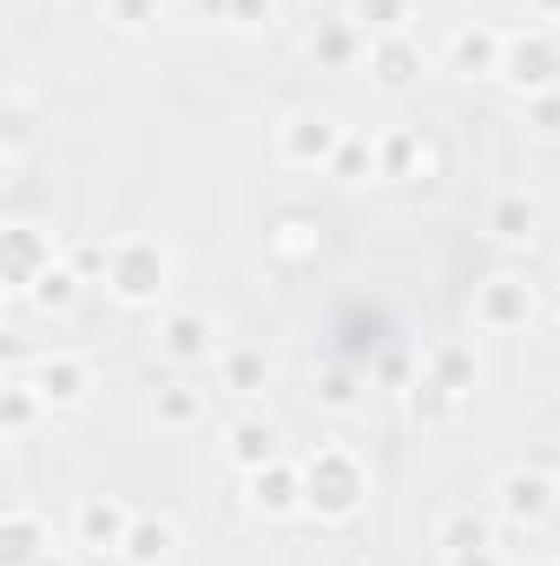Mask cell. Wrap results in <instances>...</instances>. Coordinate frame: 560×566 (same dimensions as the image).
Returning a JSON list of instances; mask_svg holds the SVG:
<instances>
[{
  "label": "cell",
  "instance_id": "6da1fadb",
  "mask_svg": "<svg viewBox=\"0 0 560 566\" xmlns=\"http://www.w3.org/2000/svg\"><path fill=\"white\" fill-rule=\"evenodd\" d=\"M363 494H370V474L350 448H317L303 461V507L317 521H350L363 507Z\"/></svg>",
  "mask_w": 560,
  "mask_h": 566
},
{
  "label": "cell",
  "instance_id": "7a4b0ae2",
  "mask_svg": "<svg viewBox=\"0 0 560 566\" xmlns=\"http://www.w3.org/2000/svg\"><path fill=\"white\" fill-rule=\"evenodd\" d=\"M172 277V251L158 238H120L113 264H106V290L120 303H158V290Z\"/></svg>",
  "mask_w": 560,
  "mask_h": 566
},
{
  "label": "cell",
  "instance_id": "3957f363",
  "mask_svg": "<svg viewBox=\"0 0 560 566\" xmlns=\"http://www.w3.org/2000/svg\"><path fill=\"white\" fill-rule=\"evenodd\" d=\"M343 139H350V133H343L330 113H290L278 126V158L297 165V171H317V165H336Z\"/></svg>",
  "mask_w": 560,
  "mask_h": 566
},
{
  "label": "cell",
  "instance_id": "277c9868",
  "mask_svg": "<svg viewBox=\"0 0 560 566\" xmlns=\"http://www.w3.org/2000/svg\"><path fill=\"white\" fill-rule=\"evenodd\" d=\"M46 264H60V258H53V231H40V224H7V231H0V277H7V296H13V303L33 290V277H40Z\"/></svg>",
  "mask_w": 560,
  "mask_h": 566
},
{
  "label": "cell",
  "instance_id": "5b68a950",
  "mask_svg": "<svg viewBox=\"0 0 560 566\" xmlns=\"http://www.w3.org/2000/svg\"><path fill=\"white\" fill-rule=\"evenodd\" d=\"M27 382L40 389V402L46 409H80L100 382H93V363L86 356H73V349H46L33 369H27Z\"/></svg>",
  "mask_w": 560,
  "mask_h": 566
},
{
  "label": "cell",
  "instance_id": "8992f818",
  "mask_svg": "<svg viewBox=\"0 0 560 566\" xmlns=\"http://www.w3.org/2000/svg\"><path fill=\"white\" fill-rule=\"evenodd\" d=\"M554 481L548 474H535V468H508L501 481H495V507L515 521V527H535V521H548V507H554Z\"/></svg>",
  "mask_w": 560,
  "mask_h": 566
},
{
  "label": "cell",
  "instance_id": "52a82bcc",
  "mask_svg": "<svg viewBox=\"0 0 560 566\" xmlns=\"http://www.w3.org/2000/svg\"><path fill=\"white\" fill-rule=\"evenodd\" d=\"M528 316H535V290L521 277L475 283V323H481V329H521Z\"/></svg>",
  "mask_w": 560,
  "mask_h": 566
},
{
  "label": "cell",
  "instance_id": "ba28073f",
  "mask_svg": "<svg viewBox=\"0 0 560 566\" xmlns=\"http://www.w3.org/2000/svg\"><path fill=\"white\" fill-rule=\"evenodd\" d=\"M126 527H133V507H126L120 494H86L80 514H73V534H80V547H93V554L126 547Z\"/></svg>",
  "mask_w": 560,
  "mask_h": 566
},
{
  "label": "cell",
  "instance_id": "9c48e42d",
  "mask_svg": "<svg viewBox=\"0 0 560 566\" xmlns=\"http://www.w3.org/2000/svg\"><path fill=\"white\" fill-rule=\"evenodd\" d=\"M245 488H251V507L258 514H271V521H283V514H297L303 507V468H290V461H265V468H251L245 474Z\"/></svg>",
  "mask_w": 560,
  "mask_h": 566
},
{
  "label": "cell",
  "instance_id": "30bf717a",
  "mask_svg": "<svg viewBox=\"0 0 560 566\" xmlns=\"http://www.w3.org/2000/svg\"><path fill=\"white\" fill-rule=\"evenodd\" d=\"M158 349H165L172 363H205V356L218 349V323H211L205 310H172V316L158 323Z\"/></svg>",
  "mask_w": 560,
  "mask_h": 566
},
{
  "label": "cell",
  "instance_id": "8fae6325",
  "mask_svg": "<svg viewBox=\"0 0 560 566\" xmlns=\"http://www.w3.org/2000/svg\"><path fill=\"white\" fill-rule=\"evenodd\" d=\"M53 554V527L33 507H7L0 521V566H40Z\"/></svg>",
  "mask_w": 560,
  "mask_h": 566
},
{
  "label": "cell",
  "instance_id": "7c38bea8",
  "mask_svg": "<svg viewBox=\"0 0 560 566\" xmlns=\"http://www.w3.org/2000/svg\"><path fill=\"white\" fill-rule=\"evenodd\" d=\"M554 46L541 40V33H528V40H508V53H501V80L508 86H521V93H548V80H554Z\"/></svg>",
  "mask_w": 560,
  "mask_h": 566
},
{
  "label": "cell",
  "instance_id": "4fadbf2b",
  "mask_svg": "<svg viewBox=\"0 0 560 566\" xmlns=\"http://www.w3.org/2000/svg\"><path fill=\"white\" fill-rule=\"evenodd\" d=\"M501 53H508V40H501L495 27H462V33L448 40L455 73H501Z\"/></svg>",
  "mask_w": 560,
  "mask_h": 566
},
{
  "label": "cell",
  "instance_id": "5bb4252c",
  "mask_svg": "<svg viewBox=\"0 0 560 566\" xmlns=\"http://www.w3.org/2000/svg\"><path fill=\"white\" fill-rule=\"evenodd\" d=\"M172 541H178V527H172L165 514H133L120 560H126V566H158L165 554H172Z\"/></svg>",
  "mask_w": 560,
  "mask_h": 566
},
{
  "label": "cell",
  "instance_id": "9a60e30c",
  "mask_svg": "<svg viewBox=\"0 0 560 566\" xmlns=\"http://www.w3.org/2000/svg\"><path fill=\"white\" fill-rule=\"evenodd\" d=\"M356 53H363V40H356V20H350V13H343V20H317V33H310V60H317V66L343 73Z\"/></svg>",
  "mask_w": 560,
  "mask_h": 566
},
{
  "label": "cell",
  "instance_id": "2e32d148",
  "mask_svg": "<svg viewBox=\"0 0 560 566\" xmlns=\"http://www.w3.org/2000/svg\"><path fill=\"white\" fill-rule=\"evenodd\" d=\"M225 454L251 474V468H265V461H278V428L258 422V416H245V422H231V434H225Z\"/></svg>",
  "mask_w": 560,
  "mask_h": 566
},
{
  "label": "cell",
  "instance_id": "e0dca14e",
  "mask_svg": "<svg viewBox=\"0 0 560 566\" xmlns=\"http://www.w3.org/2000/svg\"><path fill=\"white\" fill-rule=\"evenodd\" d=\"M535 224H541V205H535V198H521V191H508V198H495V205H488V231H495L501 244H528V238H535Z\"/></svg>",
  "mask_w": 560,
  "mask_h": 566
},
{
  "label": "cell",
  "instance_id": "ac0fdd59",
  "mask_svg": "<svg viewBox=\"0 0 560 566\" xmlns=\"http://www.w3.org/2000/svg\"><path fill=\"white\" fill-rule=\"evenodd\" d=\"M435 547L455 560V554H481V547H495V534H488V521H481L475 507H455V514H442V527H435Z\"/></svg>",
  "mask_w": 560,
  "mask_h": 566
},
{
  "label": "cell",
  "instance_id": "d6986e66",
  "mask_svg": "<svg viewBox=\"0 0 560 566\" xmlns=\"http://www.w3.org/2000/svg\"><path fill=\"white\" fill-rule=\"evenodd\" d=\"M80 271H73V264H66V258H60V264H46V271H40V277H33V290H27V296H20V303H33V310H40V316H60V310H66V303H73V296H80Z\"/></svg>",
  "mask_w": 560,
  "mask_h": 566
},
{
  "label": "cell",
  "instance_id": "ffe728a7",
  "mask_svg": "<svg viewBox=\"0 0 560 566\" xmlns=\"http://www.w3.org/2000/svg\"><path fill=\"white\" fill-rule=\"evenodd\" d=\"M428 165V139L422 133H390L376 139V178H416Z\"/></svg>",
  "mask_w": 560,
  "mask_h": 566
},
{
  "label": "cell",
  "instance_id": "44dd1931",
  "mask_svg": "<svg viewBox=\"0 0 560 566\" xmlns=\"http://www.w3.org/2000/svg\"><path fill=\"white\" fill-rule=\"evenodd\" d=\"M370 73H376L383 86H409V80L422 73V53L403 40V33H390V40H376V46H370Z\"/></svg>",
  "mask_w": 560,
  "mask_h": 566
},
{
  "label": "cell",
  "instance_id": "7402d4cb",
  "mask_svg": "<svg viewBox=\"0 0 560 566\" xmlns=\"http://www.w3.org/2000/svg\"><path fill=\"white\" fill-rule=\"evenodd\" d=\"M40 409H46V402H40V389L27 382V369H20V376H7V389H0V428H7L13 441L40 422Z\"/></svg>",
  "mask_w": 560,
  "mask_h": 566
},
{
  "label": "cell",
  "instance_id": "603a6c76",
  "mask_svg": "<svg viewBox=\"0 0 560 566\" xmlns=\"http://www.w3.org/2000/svg\"><path fill=\"white\" fill-rule=\"evenodd\" d=\"M265 238H271V251H278L283 264H297V258L317 251V218H310V211H278Z\"/></svg>",
  "mask_w": 560,
  "mask_h": 566
},
{
  "label": "cell",
  "instance_id": "cb8c5ba5",
  "mask_svg": "<svg viewBox=\"0 0 560 566\" xmlns=\"http://www.w3.org/2000/svg\"><path fill=\"white\" fill-rule=\"evenodd\" d=\"M205 416V396L191 389V382H165L158 396H152V422L158 428H191Z\"/></svg>",
  "mask_w": 560,
  "mask_h": 566
},
{
  "label": "cell",
  "instance_id": "d4e9b609",
  "mask_svg": "<svg viewBox=\"0 0 560 566\" xmlns=\"http://www.w3.org/2000/svg\"><path fill=\"white\" fill-rule=\"evenodd\" d=\"M475 349H462V343H442L435 356H428V382H442V389H455V396H468L475 389Z\"/></svg>",
  "mask_w": 560,
  "mask_h": 566
},
{
  "label": "cell",
  "instance_id": "484cf974",
  "mask_svg": "<svg viewBox=\"0 0 560 566\" xmlns=\"http://www.w3.org/2000/svg\"><path fill=\"white\" fill-rule=\"evenodd\" d=\"M225 389H231V396L265 389V356H258V349H231V356H225Z\"/></svg>",
  "mask_w": 560,
  "mask_h": 566
},
{
  "label": "cell",
  "instance_id": "4316f807",
  "mask_svg": "<svg viewBox=\"0 0 560 566\" xmlns=\"http://www.w3.org/2000/svg\"><path fill=\"white\" fill-rule=\"evenodd\" d=\"M409 409H416L422 422H448V416L462 409V396L442 389V382H416V389H409Z\"/></svg>",
  "mask_w": 560,
  "mask_h": 566
},
{
  "label": "cell",
  "instance_id": "83f0119b",
  "mask_svg": "<svg viewBox=\"0 0 560 566\" xmlns=\"http://www.w3.org/2000/svg\"><path fill=\"white\" fill-rule=\"evenodd\" d=\"M350 20H356V27H383V33H396V27L409 20V0H350Z\"/></svg>",
  "mask_w": 560,
  "mask_h": 566
},
{
  "label": "cell",
  "instance_id": "f1b7e54d",
  "mask_svg": "<svg viewBox=\"0 0 560 566\" xmlns=\"http://www.w3.org/2000/svg\"><path fill=\"white\" fill-rule=\"evenodd\" d=\"M66 264H73L86 283L106 277V264H113V244H106V238H73V244H66Z\"/></svg>",
  "mask_w": 560,
  "mask_h": 566
},
{
  "label": "cell",
  "instance_id": "f546056e",
  "mask_svg": "<svg viewBox=\"0 0 560 566\" xmlns=\"http://www.w3.org/2000/svg\"><path fill=\"white\" fill-rule=\"evenodd\" d=\"M330 171H343V178H370V171H376V145L370 139H343V151H336Z\"/></svg>",
  "mask_w": 560,
  "mask_h": 566
},
{
  "label": "cell",
  "instance_id": "4dcf8cb0",
  "mask_svg": "<svg viewBox=\"0 0 560 566\" xmlns=\"http://www.w3.org/2000/svg\"><path fill=\"white\" fill-rule=\"evenodd\" d=\"M106 13L120 27H145V20H158V0H106Z\"/></svg>",
  "mask_w": 560,
  "mask_h": 566
},
{
  "label": "cell",
  "instance_id": "1f68e13d",
  "mask_svg": "<svg viewBox=\"0 0 560 566\" xmlns=\"http://www.w3.org/2000/svg\"><path fill=\"white\" fill-rule=\"evenodd\" d=\"M317 402H323V409H350V402H356L350 376H343V369H330V376H323V389H317Z\"/></svg>",
  "mask_w": 560,
  "mask_h": 566
},
{
  "label": "cell",
  "instance_id": "d6a6232c",
  "mask_svg": "<svg viewBox=\"0 0 560 566\" xmlns=\"http://www.w3.org/2000/svg\"><path fill=\"white\" fill-rule=\"evenodd\" d=\"M535 126L541 133H560V93H535Z\"/></svg>",
  "mask_w": 560,
  "mask_h": 566
},
{
  "label": "cell",
  "instance_id": "836d02e7",
  "mask_svg": "<svg viewBox=\"0 0 560 566\" xmlns=\"http://www.w3.org/2000/svg\"><path fill=\"white\" fill-rule=\"evenodd\" d=\"M231 20L238 27H258V20H271V0H231Z\"/></svg>",
  "mask_w": 560,
  "mask_h": 566
},
{
  "label": "cell",
  "instance_id": "e575fe53",
  "mask_svg": "<svg viewBox=\"0 0 560 566\" xmlns=\"http://www.w3.org/2000/svg\"><path fill=\"white\" fill-rule=\"evenodd\" d=\"M448 566H501V554H495V547H481V554H455Z\"/></svg>",
  "mask_w": 560,
  "mask_h": 566
},
{
  "label": "cell",
  "instance_id": "d590c367",
  "mask_svg": "<svg viewBox=\"0 0 560 566\" xmlns=\"http://www.w3.org/2000/svg\"><path fill=\"white\" fill-rule=\"evenodd\" d=\"M198 13H211V20H231V0H198Z\"/></svg>",
  "mask_w": 560,
  "mask_h": 566
},
{
  "label": "cell",
  "instance_id": "8d00e7d4",
  "mask_svg": "<svg viewBox=\"0 0 560 566\" xmlns=\"http://www.w3.org/2000/svg\"><path fill=\"white\" fill-rule=\"evenodd\" d=\"M535 13H541V20H560V0H535Z\"/></svg>",
  "mask_w": 560,
  "mask_h": 566
},
{
  "label": "cell",
  "instance_id": "74e56055",
  "mask_svg": "<svg viewBox=\"0 0 560 566\" xmlns=\"http://www.w3.org/2000/svg\"><path fill=\"white\" fill-rule=\"evenodd\" d=\"M40 566H66V560H53V554H46V560H40Z\"/></svg>",
  "mask_w": 560,
  "mask_h": 566
},
{
  "label": "cell",
  "instance_id": "f35d334b",
  "mask_svg": "<svg viewBox=\"0 0 560 566\" xmlns=\"http://www.w3.org/2000/svg\"><path fill=\"white\" fill-rule=\"evenodd\" d=\"M535 566H560V560H535Z\"/></svg>",
  "mask_w": 560,
  "mask_h": 566
},
{
  "label": "cell",
  "instance_id": "ab89813d",
  "mask_svg": "<svg viewBox=\"0 0 560 566\" xmlns=\"http://www.w3.org/2000/svg\"><path fill=\"white\" fill-rule=\"evenodd\" d=\"M554 271H560V264H554Z\"/></svg>",
  "mask_w": 560,
  "mask_h": 566
}]
</instances>
